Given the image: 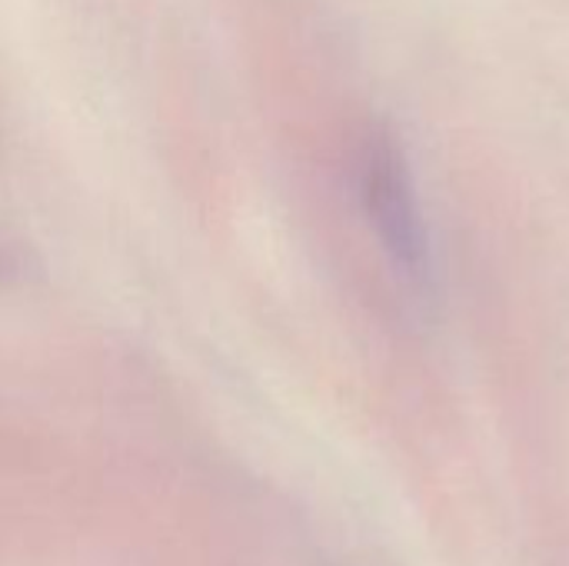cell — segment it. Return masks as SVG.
<instances>
[{
    "label": "cell",
    "instance_id": "6da1fadb",
    "mask_svg": "<svg viewBox=\"0 0 569 566\" xmlns=\"http://www.w3.org/2000/svg\"><path fill=\"white\" fill-rule=\"evenodd\" d=\"M367 197H370V210L380 227V237L387 240L400 270L413 277L417 284H427L430 280V237L417 207L407 160L390 140H380L370 153Z\"/></svg>",
    "mask_w": 569,
    "mask_h": 566
}]
</instances>
